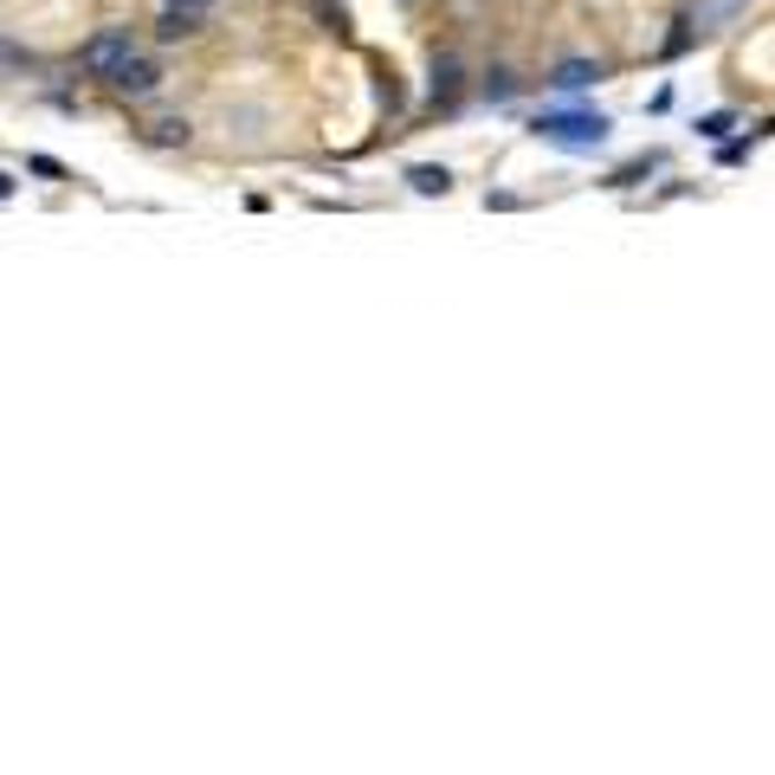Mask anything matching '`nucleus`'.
I'll return each instance as SVG.
<instances>
[{"label": "nucleus", "mask_w": 775, "mask_h": 775, "mask_svg": "<svg viewBox=\"0 0 775 775\" xmlns=\"http://www.w3.org/2000/svg\"><path fill=\"white\" fill-rule=\"evenodd\" d=\"M155 143H187V123H175V116H169V123H155Z\"/></svg>", "instance_id": "9"}, {"label": "nucleus", "mask_w": 775, "mask_h": 775, "mask_svg": "<svg viewBox=\"0 0 775 775\" xmlns=\"http://www.w3.org/2000/svg\"><path fill=\"white\" fill-rule=\"evenodd\" d=\"M7 194H13V182H7V175H0V201H7Z\"/></svg>", "instance_id": "11"}, {"label": "nucleus", "mask_w": 775, "mask_h": 775, "mask_svg": "<svg viewBox=\"0 0 775 775\" xmlns=\"http://www.w3.org/2000/svg\"><path fill=\"white\" fill-rule=\"evenodd\" d=\"M550 84L555 91H589V84H601V65H594V59H562L550 72Z\"/></svg>", "instance_id": "4"}, {"label": "nucleus", "mask_w": 775, "mask_h": 775, "mask_svg": "<svg viewBox=\"0 0 775 775\" xmlns=\"http://www.w3.org/2000/svg\"><path fill=\"white\" fill-rule=\"evenodd\" d=\"M207 7H214V0H169V13H187V20H201Z\"/></svg>", "instance_id": "10"}, {"label": "nucleus", "mask_w": 775, "mask_h": 775, "mask_svg": "<svg viewBox=\"0 0 775 775\" xmlns=\"http://www.w3.org/2000/svg\"><path fill=\"white\" fill-rule=\"evenodd\" d=\"M136 59V39H130V27H104V33H91L84 45H78V65L91 78H111L116 65H130Z\"/></svg>", "instance_id": "2"}, {"label": "nucleus", "mask_w": 775, "mask_h": 775, "mask_svg": "<svg viewBox=\"0 0 775 775\" xmlns=\"http://www.w3.org/2000/svg\"><path fill=\"white\" fill-rule=\"evenodd\" d=\"M407 182H414V194H446V187H452V175H446V169H414Z\"/></svg>", "instance_id": "5"}, {"label": "nucleus", "mask_w": 775, "mask_h": 775, "mask_svg": "<svg viewBox=\"0 0 775 775\" xmlns=\"http://www.w3.org/2000/svg\"><path fill=\"white\" fill-rule=\"evenodd\" d=\"M104 84H111L116 98L143 104V98H155V91H162V65H149V59H130V65H116V72L104 78Z\"/></svg>", "instance_id": "3"}, {"label": "nucleus", "mask_w": 775, "mask_h": 775, "mask_svg": "<svg viewBox=\"0 0 775 775\" xmlns=\"http://www.w3.org/2000/svg\"><path fill=\"white\" fill-rule=\"evenodd\" d=\"M452 91H459V65L440 59V65H434V98H452Z\"/></svg>", "instance_id": "6"}, {"label": "nucleus", "mask_w": 775, "mask_h": 775, "mask_svg": "<svg viewBox=\"0 0 775 775\" xmlns=\"http://www.w3.org/2000/svg\"><path fill=\"white\" fill-rule=\"evenodd\" d=\"M530 130H537L543 143H555V149H575V155L608 143V116L601 111H550V116H537Z\"/></svg>", "instance_id": "1"}, {"label": "nucleus", "mask_w": 775, "mask_h": 775, "mask_svg": "<svg viewBox=\"0 0 775 775\" xmlns=\"http://www.w3.org/2000/svg\"><path fill=\"white\" fill-rule=\"evenodd\" d=\"M485 98H498V104H504V98H517V78L511 72H491V78H485Z\"/></svg>", "instance_id": "7"}, {"label": "nucleus", "mask_w": 775, "mask_h": 775, "mask_svg": "<svg viewBox=\"0 0 775 775\" xmlns=\"http://www.w3.org/2000/svg\"><path fill=\"white\" fill-rule=\"evenodd\" d=\"M698 136H711V143H717V136H731V116L717 111V116H704L698 123Z\"/></svg>", "instance_id": "8"}]
</instances>
